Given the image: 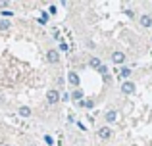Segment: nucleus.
Listing matches in <instances>:
<instances>
[{
  "mask_svg": "<svg viewBox=\"0 0 152 146\" xmlns=\"http://www.w3.org/2000/svg\"><path fill=\"white\" fill-rule=\"evenodd\" d=\"M121 90H123V94H131V92H135V83L125 81V83L121 85Z\"/></svg>",
  "mask_w": 152,
  "mask_h": 146,
  "instance_id": "obj_1",
  "label": "nucleus"
},
{
  "mask_svg": "<svg viewBox=\"0 0 152 146\" xmlns=\"http://www.w3.org/2000/svg\"><path fill=\"white\" fill-rule=\"evenodd\" d=\"M112 62H114V64H123V62H125V54L114 52V54H112Z\"/></svg>",
  "mask_w": 152,
  "mask_h": 146,
  "instance_id": "obj_2",
  "label": "nucleus"
},
{
  "mask_svg": "<svg viewBox=\"0 0 152 146\" xmlns=\"http://www.w3.org/2000/svg\"><path fill=\"white\" fill-rule=\"evenodd\" d=\"M46 98H48L50 104H56V102L60 100V94L56 92V90H48V94H46Z\"/></svg>",
  "mask_w": 152,
  "mask_h": 146,
  "instance_id": "obj_3",
  "label": "nucleus"
},
{
  "mask_svg": "<svg viewBox=\"0 0 152 146\" xmlns=\"http://www.w3.org/2000/svg\"><path fill=\"white\" fill-rule=\"evenodd\" d=\"M98 137H100V139H110L112 137V129L110 127H102L100 131H98Z\"/></svg>",
  "mask_w": 152,
  "mask_h": 146,
  "instance_id": "obj_4",
  "label": "nucleus"
},
{
  "mask_svg": "<svg viewBox=\"0 0 152 146\" xmlns=\"http://www.w3.org/2000/svg\"><path fill=\"white\" fill-rule=\"evenodd\" d=\"M58 60H60L58 52H56V50H50V52H48V62H50V64H56Z\"/></svg>",
  "mask_w": 152,
  "mask_h": 146,
  "instance_id": "obj_5",
  "label": "nucleus"
},
{
  "mask_svg": "<svg viewBox=\"0 0 152 146\" xmlns=\"http://www.w3.org/2000/svg\"><path fill=\"white\" fill-rule=\"evenodd\" d=\"M141 25L142 27H150L152 25V17H150V15H142V17H141Z\"/></svg>",
  "mask_w": 152,
  "mask_h": 146,
  "instance_id": "obj_6",
  "label": "nucleus"
},
{
  "mask_svg": "<svg viewBox=\"0 0 152 146\" xmlns=\"http://www.w3.org/2000/svg\"><path fill=\"white\" fill-rule=\"evenodd\" d=\"M67 79H69V83H71V85H75V86L79 85V77H77V73H73V71H71L69 75H67Z\"/></svg>",
  "mask_w": 152,
  "mask_h": 146,
  "instance_id": "obj_7",
  "label": "nucleus"
},
{
  "mask_svg": "<svg viewBox=\"0 0 152 146\" xmlns=\"http://www.w3.org/2000/svg\"><path fill=\"white\" fill-rule=\"evenodd\" d=\"M19 115H21V117H29L31 115V110L27 108V106H21V108H19Z\"/></svg>",
  "mask_w": 152,
  "mask_h": 146,
  "instance_id": "obj_8",
  "label": "nucleus"
},
{
  "mask_svg": "<svg viewBox=\"0 0 152 146\" xmlns=\"http://www.w3.org/2000/svg\"><path fill=\"white\" fill-rule=\"evenodd\" d=\"M106 119L112 123V121H115V119H118V113H115L114 110H112V112H108V113H106Z\"/></svg>",
  "mask_w": 152,
  "mask_h": 146,
  "instance_id": "obj_9",
  "label": "nucleus"
},
{
  "mask_svg": "<svg viewBox=\"0 0 152 146\" xmlns=\"http://www.w3.org/2000/svg\"><path fill=\"white\" fill-rule=\"evenodd\" d=\"M129 75H131V69H129V68H123V69H121V73H119V77L127 79V77H129Z\"/></svg>",
  "mask_w": 152,
  "mask_h": 146,
  "instance_id": "obj_10",
  "label": "nucleus"
},
{
  "mask_svg": "<svg viewBox=\"0 0 152 146\" xmlns=\"http://www.w3.org/2000/svg\"><path fill=\"white\" fill-rule=\"evenodd\" d=\"M8 27H10V21H6V19H0V31H6Z\"/></svg>",
  "mask_w": 152,
  "mask_h": 146,
  "instance_id": "obj_11",
  "label": "nucleus"
},
{
  "mask_svg": "<svg viewBox=\"0 0 152 146\" xmlns=\"http://www.w3.org/2000/svg\"><path fill=\"white\" fill-rule=\"evenodd\" d=\"M91 68H98L100 69V60H98V58H93V60H91Z\"/></svg>",
  "mask_w": 152,
  "mask_h": 146,
  "instance_id": "obj_12",
  "label": "nucleus"
},
{
  "mask_svg": "<svg viewBox=\"0 0 152 146\" xmlns=\"http://www.w3.org/2000/svg\"><path fill=\"white\" fill-rule=\"evenodd\" d=\"M71 96H73L75 100H81V98H83V92H81V90H75V92L71 94Z\"/></svg>",
  "mask_w": 152,
  "mask_h": 146,
  "instance_id": "obj_13",
  "label": "nucleus"
},
{
  "mask_svg": "<svg viewBox=\"0 0 152 146\" xmlns=\"http://www.w3.org/2000/svg\"><path fill=\"white\" fill-rule=\"evenodd\" d=\"M45 142H46V144H54V139H52V137H48V135H46V137H45Z\"/></svg>",
  "mask_w": 152,
  "mask_h": 146,
  "instance_id": "obj_14",
  "label": "nucleus"
},
{
  "mask_svg": "<svg viewBox=\"0 0 152 146\" xmlns=\"http://www.w3.org/2000/svg\"><path fill=\"white\" fill-rule=\"evenodd\" d=\"M60 50H64V52L67 50V44H66V42H62V44H60Z\"/></svg>",
  "mask_w": 152,
  "mask_h": 146,
  "instance_id": "obj_15",
  "label": "nucleus"
},
{
  "mask_svg": "<svg viewBox=\"0 0 152 146\" xmlns=\"http://www.w3.org/2000/svg\"><path fill=\"white\" fill-rule=\"evenodd\" d=\"M29 146H35V144H29Z\"/></svg>",
  "mask_w": 152,
  "mask_h": 146,
  "instance_id": "obj_16",
  "label": "nucleus"
},
{
  "mask_svg": "<svg viewBox=\"0 0 152 146\" xmlns=\"http://www.w3.org/2000/svg\"><path fill=\"white\" fill-rule=\"evenodd\" d=\"M0 146H2V144H0Z\"/></svg>",
  "mask_w": 152,
  "mask_h": 146,
  "instance_id": "obj_17",
  "label": "nucleus"
}]
</instances>
